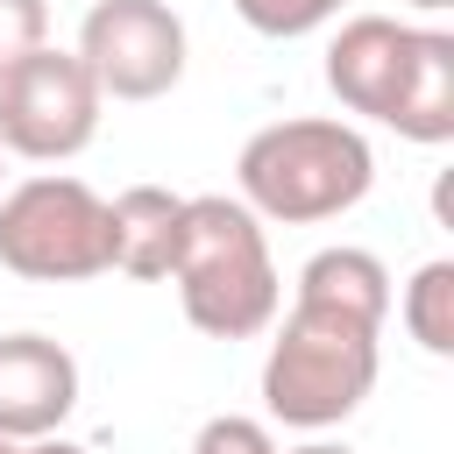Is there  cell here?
Here are the masks:
<instances>
[{"mask_svg": "<svg viewBox=\"0 0 454 454\" xmlns=\"http://www.w3.org/2000/svg\"><path fill=\"white\" fill-rule=\"evenodd\" d=\"M0 270L28 284H85L114 270V234H106V199L85 177L43 170L0 192Z\"/></svg>", "mask_w": 454, "mask_h": 454, "instance_id": "277c9868", "label": "cell"}, {"mask_svg": "<svg viewBox=\"0 0 454 454\" xmlns=\"http://www.w3.org/2000/svg\"><path fill=\"white\" fill-rule=\"evenodd\" d=\"M177 220H184V199L163 192V184H128L121 199H106V234H114V270L121 277H170V255H177Z\"/></svg>", "mask_w": 454, "mask_h": 454, "instance_id": "9c48e42d", "label": "cell"}, {"mask_svg": "<svg viewBox=\"0 0 454 454\" xmlns=\"http://www.w3.org/2000/svg\"><path fill=\"white\" fill-rule=\"evenodd\" d=\"M284 454H355V447H340V440H305V447H284Z\"/></svg>", "mask_w": 454, "mask_h": 454, "instance_id": "e0dca14e", "label": "cell"}, {"mask_svg": "<svg viewBox=\"0 0 454 454\" xmlns=\"http://www.w3.org/2000/svg\"><path fill=\"white\" fill-rule=\"evenodd\" d=\"M78 64L99 99H163L184 78V21L170 0H92L78 21Z\"/></svg>", "mask_w": 454, "mask_h": 454, "instance_id": "8992f818", "label": "cell"}, {"mask_svg": "<svg viewBox=\"0 0 454 454\" xmlns=\"http://www.w3.org/2000/svg\"><path fill=\"white\" fill-rule=\"evenodd\" d=\"M298 305H326V312H348L362 326H383L390 319V270L369 255V248H319L305 270H298Z\"/></svg>", "mask_w": 454, "mask_h": 454, "instance_id": "8fae6325", "label": "cell"}, {"mask_svg": "<svg viewBox=\"0 0 454 454\" xmlns=\"http://www.w3.org/2000/svg\"><path fill=\"white\" fill-rule=\"evenodd\" d=\"M234 184L255 220L312 227V220H340L348 206L369 199L376 156H369L362 128L326 121V114H298V121H270L241 142Z\"/></svg>", "mask_w": 454, "mask_h": 454, "instance_id": "7a4b0ae2", "label": "cell"}, {"mask_svg": "<svg viewBox=\"0 0 454 454\" xmlns=\"http://www.w3.org/2000/svg\"><path fill=\"white\" fill-rule=\"evenodd\" d=\"M376 333L383 326H362L348 312L291 298V312H284V326L262 355V411L277 426H298V433L340 426L376 390V369H383Z\"/></svg>", "mask_w": 454, "mask_h": 454, "instance_id": "3957f363", "label": "cell"}, {"mask_svg": "<svg viewBox=\"0 0 454 454\" xmlns=\"http://www.w3.org/2000/svg\"><path fill=\"white\" fill-rule=\"evenodd\" d=\"M21 454H92V447H78V440H64V433H50V440H28Z\"/></svg>", "mask_w": 454, "mask_h": 454, "instance_id": "2e32d148", "label": "cell"}, {"mask_svg": "<svg viewBox=\"0 0 454 454\" xmlns=\"http://www.w3.org/2000/svg\"><path fill=\"white\" fill-rule=\"evenodd\" d=\"M397 319H404V333H411L426 355H454V262H447V255H433V262L411 270Z\"/></svg>", "mask_w": 454, "mask_h": 454, "instance_id": "7c38bea8", "label": "cell"}, {"mask_svg": "<svg viewBox=\"0 0 454 454\" xmlns=\"http://www.w3.org/2000/svg\"><path fill=\"white\" fill-rule=\"evenodd\" d=\"M411 50H419V28L397 21V14H348L326 43V92L348 106V114H369L390 128V106L411 78Z\"/></svg>", "mask_w": 454, "mask_h": 454, "instance_id": "52a82bcc", "label": "cell"}, {"mask_svg": "<svg viewBox=\"0 0 454 454\" xmlns=\"http://www.w3.org/2000/svg\"><path fill=\"white\" fill-rule=\"evenodd\" d=\"M0 454H21V440H7V433H0Z\"/></svg>", "mask_w": 454, "mask_h": 454, "instance_id": "d6986e66", "label": "cell"}, {"mask_svg": "<svg viewBox=\"0 0 454 454\" xmlns=\"http://www.w3.org/2000/svg\"><path fill=\"white\" fill-rule=\"evenodd\" d=\"M99 85L78 64V50H28L14 71H0V149L28 163H64L99 135Z\"/></svg>", "mask_w": 454, "mask_h": 454, "instance_id": "5b68a950", "label": "cell"}, {"mask_svg": "<svg viewBox=\"0 0 454 454\" xmlns=\"http://www.w3.org/2000/svg\"><path fill=\"white\" fill-rule=\"evenodd\" d=\"M390 128L404 142H454V35L447 28H419V50H411V78L390 106Z\"/></svg>", "mask_w": 454, "mask_h": 454, "instance_id": "30bf717a", "label": "cell"}, {"mask_svg": "<svg viewBox=\"0 0 454 454\" xmlns=\"http://www.w3.org/2000/svg\"><path fill=\"white\" fill-rule=\"evenodd\" d=\"M404 7H419V14H440V7H454V0H404Z\"/></svg>", "mask_w": 454, "mask_h": 454, "instance_id": "ac0fdd59", "label": "cell"}, {"mask_svg": "<svg viewBox=\"0 0 454 454\" xmlns=\"http://www.w3.org/2000/svg\"><path fill=\"white\" fill-rule=\"evenodd\" d=\"M0 156H7V149H0Z\"/></svg>", "mask_w": 454, "mask_h": 454, "instance_id": "ffe728a7", "label": "cell"}, {"mask_svg": "<svg viewBox=\"0 0 454 454\" xmlns=\"http://www.w3.org/2000/svg\"><path fill=\"white\" fill-rule=\"evenodd\" d=\"M50 43V0H0V71Z\"/></svg>", "mask_w": 454, "mask_h": 454, "instance_id": "9a60e30c", "label": "cell"}, {"mask_svg": "<svg viewBox=\"0 0 454 454\" xmlns=\"http://www.w3.org/2000/svg\"><path fill=\"white\" fill-rule=\"evenodd\" d=\"M340 7H348V0H234V14H241L255 35H270V43L312 35V28H326Z\"/></svg>", "mask_w": 454, "mask_h": 454, "instance_id": "4fadbf2b", "label": "cell"}, {"mask_svg": "<svg viewBox=\"0 0 454 454\" xmlns=\"http://www.w3.org/2000/svg\"><path fill=\"white\" fill-rule=\"evenodd\" d=\"M170 284H177L184 319L199 333H213V340H255V333L277 326V305H284V284H277L262 220L241 199H227V192L184 199Z\"/></svg>", "mask_w": 454, "mask_h": 454, "instance_id": "6da1fadb", "label": "cell"}, {"mask_svg": "<svg viewBox=\"0 0 454 454\" xmlns=\"http://www.w3.org/2000/svg\"><path fill=\"white\" fill-rule=\"evenodd\" d=\"M78 404V362L50 333H0V433L50 440Z\"/></svg>", "mask_w": 454, "mask_h": 454, "instance_id": "ba28073f", "label": "cell"}, {"mask_svg": "<svg viewBox=\"0 0 454 454\" xmlns=\"http://www.w3.org/2000/svg\"><path fill=\"white\" fill-rule=\"evenodd\" d=\"M192 454H277V440H270L262 419H248V411H220V419H206V426L192 433Z\"/></svg>", "mask_w": 454, "mask_h": 454, "instance_id": "5bb4252c", "label": "cell"}]
</instances>
